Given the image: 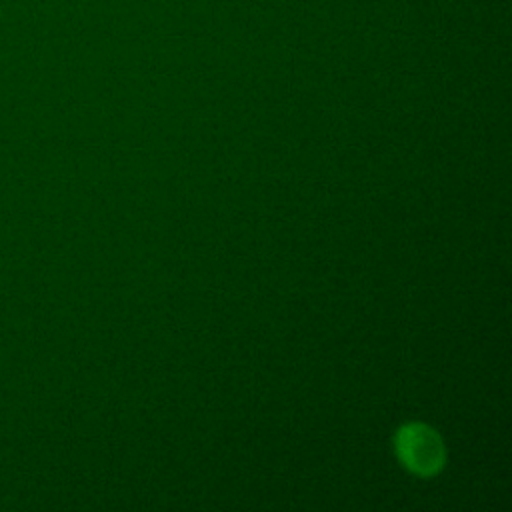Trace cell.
<instances>
[{
  "label": "cell",
  "mask_w": 512,
  "mask_h": 512,
  "mask_svg": "<svg viewBox=\"0 0 512 512\" xmlns=\"http://www.w3.org/2000/svg\"><path fill=\"white\" fill-rule=\"evenodd\" d=\"M396 448L400 460L418 474H434L444 460L442 442L424 424H408L398 432Z\"/></svg>",
  "instance_id": "1"
}]
</instances>
